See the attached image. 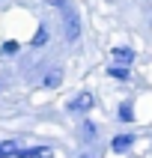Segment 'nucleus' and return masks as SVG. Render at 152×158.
<instances>
[{
  "label": "nucleus",
  "instance_id": "1",
  "mask_svg": "<svg viewBox=\"0 0 152 158\" xmlns=\"http://www.w3.org/2000/svg\"><path fill=\"white\" fill-rule=\"evenodd\" d=\"M63 18H66V21H63V27H66V39H72V42H75V39L80 36V24H78V15H75L72 9H66V6H63Z\"/></svg>",
  "mask_w": 152,
  "mask_h": 158
},
{
  "label": "nucleus",
  "instance_id": "2",
  "mask_svg": "<svg viewBox=\"0 0 152 158\" xmlns=\"http://www.w3.org/2000/svg\"><path fill=\"white\" fill-rule=\"evenodd\" d=\"M131 140H134L131 134H116L113 140H110V149H113L116 155H122V152H128V149H131Z\"/></svg>",
  "mask_w": 152,
  "mask_h": 158
},
{
  "label": "nucleus",
  "instance_id": "3",
  "mask_svg": "<svg viewBox=\"0 0 152 158\" xmlns=\"http://www.w3.org/2000/svg\"><path fill=\"white\" fill-rule=\"evenodd\" d=\"M92 105H96V98L89 96V93H80L78 98H72V102H69V110H89Z\"/></svg>",
  "mask_w": 152,
  "mask_h": 158
},
{
  "label": "nucleus",
  "instance_id": "4",
  "mask_svg": "<svg viewBox=\"0 0 152 158\" xmlns=\"http://www.w3.org/2000/svg\"><path fill=\"white\" fill-rule=\"evenodd\" d=\"M21 158H51V149L48 146H30V149H18Z\"/></svg>",
  "mask_w": 152,
  "mask_h": 158
},
{
  "label": "nucleus",
  "instance_id": "5",
  "mask_svg": "<svg viewBox=\"0 0 152 158\" xmlns=\"http://www.w3.org/2000/svg\"><path fill=\"white\" fill-rule=\"evenodd\" d=\"M18 140H3L0 143V158H9V155H18Z\"/></svg>",
  "mask_w": 152,
  "mask_h": 158
},
{
  "label": "nucleus",
  "instance_id": "6",
  "mask_svg": "<svg viewBox=\"0 0 152 158\" xmlns=\"http://www.w3.org/2000/svg\"><path fill=\"white\" fill-rule=\"evenodd\" d=\"M119 119H122V123H131V119H134V107H131V102H122V105H119Z\"/></svg>",
  "mask_w": 152,
  "mask_h": 158
},
{
  "label": "nucleus",
  "instance_id": "7",
  "mask_svg": "<svg viewBox=\"0 0 152 158\" xmlns=\"http://www.w3.org/2000/svg\"><path fill=\"white\" fill-rule=\"evenodd\" d=\"M113 57L122 60V63H131L134 60V51H131V48H113Z\"/></svg>",
  "mask_w": 152,
  "mask_h": 158
},
{
  "label": "nucleus",
  "instance_id": "8",
  "mask_svg": "<svg viewBox=\"0 0 152 158\" xmlns=\"http://www.w3.org/2000/svg\"><path fill=\"white\" fill-rule=\"evenodd\" d=\"M107 75H110V78H119V81H128V69H125V66H110Z\"/></svg>",
  "mask_w": 152,
  "mask_h": 158
},
{
  "label": "nucleus",
  "instance_id": "9",
  "mask_svg": "<svg viewBox=\"0 0 152 158\" xmlns=\"http://www.w3.org/2000/svg\"><path fill=\"white\" fill-rule=\"evenodd\" d=\"M45 42H48V30H45V27H39V33H36V39H33V45H36V48H42Z\"/></svg>",
  "mask_w": 152,
  "mask_h": 158
},
{
  "label": "nucleus",
  "instance_id": "10",
  "mask_svg": "<svg viewBox=\"0 0 152 158\" xmlns=\"http://www.w3.org/2000/svg\"><path fill=\"white\" fill-rule=\"evenodd\" d=\"M45 84H48V87H57V84H60V72H57V69H54V72H48Z\"/></svg>",
  "mask_w": 152,
  "mask_h": 158
},
{
  "label": "nucleus",
  "instance_id": "11",
  "mask_svg": "<svg viewBox=\"0 0 152 158\" xmlns=\"http://www.w3.org/2000/svg\"><path fill=\"white\" fill-rule=\"evenodd\" d=\"M15 51H18V42H15V39L3 42V54H15Z\"/></svg>",
  "mask_w": 152,
  "mask_h": 158
},
{
  "label": "nucleus",
  "instance_id": "12",
  "mask_svg": "<svg viewBox=\"0 0 152 158\" xmlns=\"http://www.w3.org/2000/svg\"><path fill=\"white\" fill-rule=\"evenodd\" d=\"M84 134H87V137H92V134H96V125L89 123V119H87V123H84Z\"/></svg>",
  "mask_w": 152,
  "mask_h": 158
},
{
  "label": "nucleus",
  "instance_id": "13",
  "mask_svg": "<svg viewBox=\"0 0 152 158\" xmlns=\"http://www.w3.org/2000/svg\"><path fill=\"white\" fill-rule=\"evenodd\" d=\"M45 3H51V6H60V9L66 6V3H63V0H45Z\"/></svg>",
  "mask_w": 152,
  "mask_h": 158
},
{
  "label": "nucleus",
  "instance_id": "14",
  "mask_svg": "<svg viewBox=\"0 0 152 158\" xmlns=\"http://www.w3.org/2000/svg\"><path fill=\"white\" fill-rule=\"evenodd\" d=\"M80 158H92V155H80Z\"/></svg>",
  "mask_w": 152,
  "mask_h": 158
}]
</instances>
